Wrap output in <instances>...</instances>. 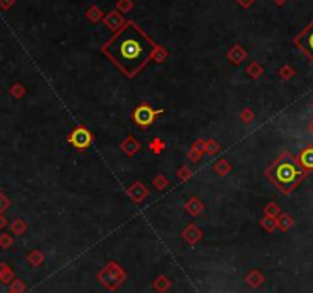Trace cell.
<instances>
[{"label": "cell", "instance_id": "5", "mask_svg": "<svg viewBox=\"0 0 313 293\" xmlns=\"http://www.w3.org/2000/svg\"><path fill=\"white\" fill-rule=\"evenodd\" d=\"M155 115H156V111H154L151 106L148 105H140L138 107H135V111H134V122H135L138 126H151L155 120Z\"/></svg>", "mask_w": 313, "mask_h": 293}, {"label": "cell", "instance_id": "3", "mask_svg": "<svg viewBox=\"0 0 313 293\" xmlns=\"http://www.w3.org/2000/svg\"><path fill=\"white\" fill-rule=\"evenodd\" d=\"M295 45L303 51L310 60H313V20L306 26L304 31H301V34L295 39Z\"/></svg>", "mask_w": 313, "mask_h": 293}, {"label": "cell", "instance_id": "4", "mask_svg": "<svg viewBox=\"0 0 313 293\" xmlns=\"http://www.w3.org/2000/svg\"><path fill=\"white\" fill-rule=\"evenodd\" d=\"M123 278H125V273H123V270L115 264H111L109 267H106L105 272L100 275V279H102L103 284L109 289H115L123 281Z\"/></svg>", "mask_w": 313, "mask_h": 293}, {"label": "cell", "instance_id": "7", "mask_svg": "<svg viewBox=\"0 0 313 293\" xmlns=\"http://www.w3.org/2000/svg\"><path fill=\"white\" fill-rule=\"evenodd\" d=\"M299 166L307 170H313V147H307L299 155Z\"/></svg>", "mask_w": 313, "mask_h": 293}, {"label": "cell", "instance_id": "6", "mask_svg": "<svg viewBox=\"0 0 313 293\" xmlns=\"http://www.w3.org/2000/svg\"><path fill=\"white\" fill-rule=\"evenodd\" d=\"M91 142H92L91 132H89L86 127H82V126L77 127V129H74L72 134L69 135V143H71L75 149H78V150L86 149L89 145H91Z\"/></svg>", "mask_w": 313, "mask_h": 293}, {"label": "cell", "instance_id": "2", "mask_svg": "<svg viewBox=\"0 0 313 293\" xmlns=\"http://www.w3.org/2000/svg\"><path fill=\"white\" fill-rule=\"evenodd\" d=\"M266 175L270 178V181L276 188L289 192L304 178L306 172L289 154H283L266 170Z\"/></svg>", "mask_w": 313, "mask_h": 293}, {"label": "cell", "instance_id": "1", "mask_svg": "<svg viewBox=\"0 0 313 293\" xmlns=\"http://www.w3.org/2000/svg\"><path fill=\"white\" fill-rule=\"evenodd\" d=\"M156 49L155 42L134 21H128L102 48L105 56L129 79L146 66Z\"/></svg>", "mask_w": 313, "mask_h": 293}]
</instances>
